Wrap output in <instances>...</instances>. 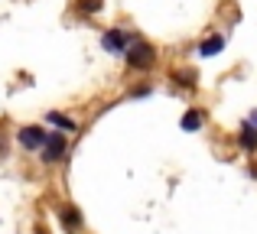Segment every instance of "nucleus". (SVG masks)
Listing matches in <instances>:
<instances>
[{
	"label": "nucleus",
	"mask_w": 257,
	"mask_h": 234,
	"mask_svg": "<svg viewBox=\"0 0 257 234\" xmlns=\"http://www.w3.org/2000/svg\"><path fill=\"white\" fill-rule=\"evenodd\" d=\"M59 218H62V228L69 231V234H78V231H82V211H78L75 205H65Z\"/></svg>",
	"instance_id": "5"
},
{
	"label": "nucleus",
	"mask_w": 257,
	"mask_h": 234,
	"mask_svg": "<svg viewBox=\"0 0 257 234\" xmlns=\"http://www.w3.org/2000/svg\"><path fill=\"white\" fill-rule=\"evenodd\" d=\"M173 82L179 85V88H192V85H195V75L189 69H182V72H173Z\"/></svg>",
	"instance_id": "10"
},
{
	"label": "nucleus",
	"mask_w": 257,
	"mask_h": 234,
	"mask_svg": "<svg viewBox=\"0 0 257 234\" xmlns=\"http://www.w3.org/2000/svg\"><path fill=\"white\" fill-rule=\"evenodd\" d=\"M124 62L131 65L134 72H147L153 62H157V49H153L150 43H144V39H134L131 49L124 52Z\"/></svg>",
	"instance_id": "1"
},
{
	"label": "nucleus",
	"mask_w": 257,
	"mask_h": 234,
	"mask_svg": "<svg viewBox=\"0 0 257 234\" xmlns=\"http://www.w3.org/2000/svg\"><path fill=\"white\" fill-rule=\"evenodd\" d=\"M46 133L49 130H43V127H36V124H26V127L17 130V140H20V146H26V150H43Z\"/></svg>",
	"instance_id": "4"
},
{
	"label": "nucleus",
	"mask_w": 257,
	"mask_h": 234,
	"mask_svg": "<svg viewBox=\"0 0 257 234\" xmlns=\"http://www.w3.org/2000/svg\"><path fill=\"white\" fill-rule=\"evenodd\" d=\"M134 36H127L120 26H114V30H104V36H101V46H104L111 56H124L127 49H131Z\"/></svg>",
	"instance_id": "2"
},
{
	"label": "nucleus",
	"mask_w": 257,
	"mask_h": 234,
	"mask_svg": "<svg viewBox=\"0 0 257 234\" xmlns=\"http://www.w3.org/2000/svg\"><path fill=\"white\" fill-rule=\"evenodd\" d=\"M46 120H49V124H56L59 130H72V133L78 130V124H75V120H72V117H65V114H59V111H49V114H46Z\"/></svg>",
	"instance_id": "9"
},
{
	"label": "nucleus",
	"mask_w": 257,
	"mask_h": 234,
	"mask_svg": "<svg viewBox=\"0 0 257 234\" xmlns=\"http://www.w3.org/2000/svg\"><path fill=\"white\" fill-rule=\"evenodd\" d=\"M78 10H82V13H98L101 10V0H82V4H78Z\"/></svg>",
	"instance_id": "11"
},
{
	"label": "nucleus",
	"mask_w": 257,
	"mask_h": 234,
	"mask_svg": "<svg viewBox=\"0 0 257 234\" xmlns=\"http://www.w3.org/2000/svg\"><path fill=\"white\" fill-rule=\"evenodd\" d=\"M65 133H56V130H49L46 133V143H43V163H59V159L65 156Z\"/></svg>",
	"instance_id": "3"
},
{
	"label": "nucleus",
	"mask_w": 257,
	"mask_h": 234,
	"mask_svg": "<svg viewBox=\"0 0 257 234\" xmlns=\"http://www.w3.org/2000/svg\"><path fill=\"white\" fill-rule=\"evenodd\" d=\"M221 49H225V36H208V39H202V43L195 46V52H199L202 59H212V56H218Z\"/></svg>",
	"instance_id": "6"
},
{
	"label": "nucleus",
	"mask_w": 257,
	"mask_h": 234,
	"mask_svg": "<svg viewBox=\"0 0 257 234\" xmlns=\"http://www.w3.org/2000/svg\"><path fill=\"white\" fill-rule=\"evenodd\" d=\"M247 124H251L254 130H257V111H254V114H251V120H247Z\"/></svg>",
	"instance_id": "12"
},
{
	"label": "nucleus",
	"mask_w": 257,
	"mask_h": 234,
	"mask_svg": "<svg viewBox=\"0 0 257 234\" xmlns=\"http://www.w3.org/2000/svg\"><path fill=\"white\" fill-rule=\"evenodd\" d=\"M238 143H241V150H247V153L257 150V130H254L251 124H241L238 127Z\"/></svg>",
	"instance_id": "7"
},
{
	"label": "nucleus",
	"mask_w": 257,
	"mask_h": 234,
	"mask_svg": "<svg viewBox=\"0 0 257 234\" xmlns=\"http://www.w3.org/2000/svg\"><path fill=\"white\" fill-rule=\"evenodd\" d=\"M202 120H205V114H202V111L199 108H192V111H186V114H182V130H186V133H192V130H199V127H202Z\"/></svg>",
	"instance_id": "8"
}]
</instances>
